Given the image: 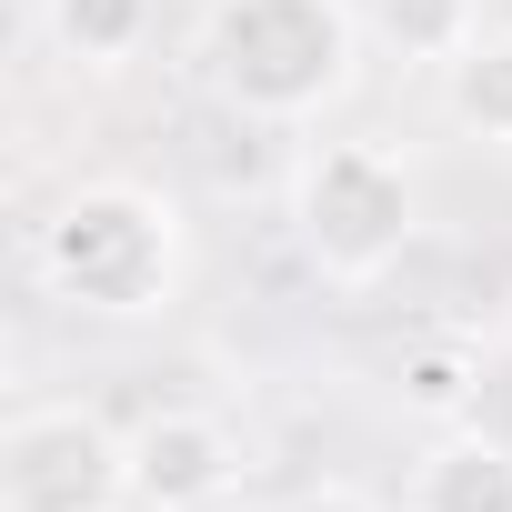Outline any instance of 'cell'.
<instances>
[{"mask_svg":"<svg viewBox=\"0 0 512 512\" xmlns=\"http://www.w3.org/2000/svg\"><path fill=\"white\" fill-rule=\"evenodd\" d=\"M201 61H211V81L241 111L302 121L352 71V11H342V0H211Z\"/></svg>","mask_w":512,"mask_h":512,"instance_id":"6da1fadb","label":"cell"},{"mask_svg":"<svg viewBox=\"0 0 512 512\" xmlns=\"http://www.w3.org/2000/svg\"><path fill=\"white\" fill-rule=\"evenodd\" d=\"M41 272L81 312H161V292L181 272V231L151 191L101 181V191H71L41 221Z\"/></svg>","mask_w":512,"mask_h":512,"instance_id":"7a4b0ae2","label":"cell"},{"mask_svg":"<svg viewBox=\"0 0 512 512\" xmlns=\"http://www.w3.org/2000/svg\"><path fill=\"white\" fill-rule=\"evenodd\" d=\"M302 241H312V262L362 282L382 272L392 251L412 241V181L382 141H322L302 161Z\"/></svg>","mask_w":512,"mask_h":512,"instance_id":"3957f363","label":"cell"},{"mask_svg":"<svg viewBox=\"0 0 512 512\" xmlns=\"http://www.w3.org/2000/svg\"><path fill=\"white\" fill-rule=\"evenodd\" d=\"M11 512H111L131 492V442H111L91 412H21L0 442Z\"/></svg>","mask_w":512,"mask_h":512,"instance_id":"277c9868","label":"cell"},{"mask_svg":"<svg viewBox=\"0 0 512 512\" xmlns=\"http://www.w3.org/2000/svg\"><path fill=\"white\" fill-rule=\"evenodd\" d=\"M231 472H241V452L211 412H151L131 432V502H151V512H201L211 492H231Z\"/></svg>","mask_w":512,"mask_h":512,"instance_id":"5b68a950","label":"cell"},{"mask_svg":"<svg viewBox=\"0 0 512 512\" xmlns=\"http://www.w3.org/2000/svg\"><path fill=\"white\" fill-rule=\"evenodd\" d=\"M412 512H512V452L482 432H452L412 472Z\"/></svg>","mask_w":512,"mask_h":512,"instance_id":"8992f818","label":"cell"},{"mask_svg":"<svg viewBox=\"0 0 512 512\" xmlns=\"http://www.w3.org/2000/svg\"><path fill=\"white\" fill-rule=\"evenodd\" d=\"M382 41L402 51V61H462L472 41H482V21H472V0H382Z\"/></svg>","mask_w":512,"mask_h":512,"instance_id":"52a82bcc","label":"cell"},{"mask_svg":"<svg viewBox=\"0 0 512 512\" xmlns=\"http://www.w3.org/2000/svg\"><path fill=\"white\" fill-rule=\"evenodd\" d=\"M51 31L71 61H131L151 31V0H51Z\"/></svg>","mask_w":512,"mask_h":512,"instance_id":"ba28073f","label":"cell"},{"mask_svg":"<svg viewBox=\"0 0 512 512\" xmlns=\"http://www.w3.org/2000/svg\"><path fill=\"white\" fill-rule=\"evenodd\" d=\"M452 121L482 141H512V41H472L452 61Z\"/></svg>","mask_w":512,"mask_h":512,"instance_id":"9c48e42d","label":"cell"},{"mask_svg":"<svg viewBox=\"0 0 512 512\" xmlns=\"http://www.w3.org/2000/svg\"><path fill=\"white\" fill-rule=\"evenodd\" d=\"M402 402H412V412H462V402H472V352H462V342L412 352V362H402Z\"/></svg>","mask_w":512,"mask_h":512,"instance_id":"30bf717a","label":"cell"},{"mask_svg":"<svg viewBox=\"0 0 512 512\" xmlns=\"http://www.w3.org/2000/svg\"><path fill=\"white\" fill-rule=\"evenodd\" d=\"M292 512H372V502H362V492H302Z\"/></svg>","mask_w":512,"mask_h":512,"instance_id":"8fae6325","label":"cell"}]
</instances>
